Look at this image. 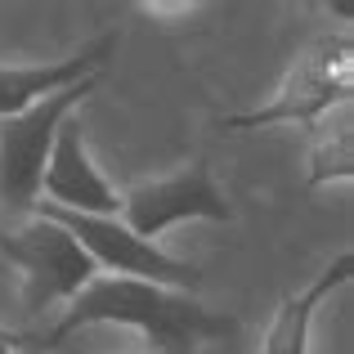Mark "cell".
Segmentation results:
<instances>
[{"label":"cell","mask_w":354,"mask_h":354,"mask_svg":"<svg viewBox=\"0 0 354 354\" xmlns=\"http://www.w3.org/2000/svg\"><path fill=\"white\" fill-rule=\"evenodd\" d=\"M9 350H14V346H5V341H0V354H9Z\"/></svg>","instance_id":"obj_12"},{"label":"cell","mask_w":354,"mask_h":354,"mask_svg":"<svg viewBox=\"0 0 354 354\" xmlns=\"http://www.w3.org/2000/svg\"><path fill=\"white\" fill-rule=\"evenodd\" d=\"M113 54H117V32H104L90 45H81V54H68L59 63H32V68H5L0 63V121L27 113L32 104L77 86V81L99 77Z\"/></svg>","instance_id":"obj_8"},{"label":"cell","mask_w":354,"mask_h":354,"mask_svg":"<svg viewBox=\"0 0 354 354\" xmlns=\"http://www.w3.org/2000/svg\"><path fill=\"white\" fill-rule=\"evenodd\" d=\"M32 216H45L59 229H68V234L77 238V247L95 260V269H108L113 278H144V283L171 287V292H193V287L202 283L198 265L166 256L157 242L135 238L117 216H77V211L50 207V202H36Z\"/></svg>","instance_id":"obj_3"},{"label":"cell","mask_w":354,"mask_h":354,"mask_svg":"<svg viewBox=\"0 0 354 354\" xmlns=\"http://www.w3.org/2000/svg\"><path fill=\"white\" fill-rule=\"evenodd\" d=\"M350 184L354 180V130H319L310 144V171H305V189H323V184Z\"/></svg>","instance_id":"obj_10"},{"label":"cell","mask_w":354,"mask_h":354,"mask_svg":"<svg viewBox=\"0 0 354 354\" xmlns=\"http://www.w3.org/2000/svg\"><path fill=\"white\" fill-rule=\"evenodd\" d=\"M180 220H216V225H229V220H234V207H229V198L216 189L211 166L202 162V157L189 162L184 171H175V175L130 184L126 198H121V225L144 242L162 238L166 229L180 225Z\"/></svg>","instance_id":"obj_6"},{"label":"cell","mask_w":354,"mask_h":354,"mask_svg":"<svg viewBox=\"0 0 354 354\" xmlns=\"http://www.w3.org/2000/svg\"><path fill=\"white\" fill-rule=\"evenodd\" d=\"M41 198H50V207L77 211V216H117L121 211L117 189L90 162L81 121H72V117L54 135L50 162H45V175H41Z\"/></svg>","instance_id":"obj_7"},{"label":"cell","mask_w":354,"mask_h":354,"mask_svg":"<svg viewBox=\"0 0 354 354\" xmlns=\"http://www.w3.org/2000/svg\"><path fill=\"white\" fill-rule=\"evenodd\" d=\"M99 323L135 328L157 354H184L202 341H234L242 332L234 314L207 310L189 292H171L144 278H90L68 301L63 319L45 337H36V350H54L81 328H99Z\"/></svg>","instance_id":"obj_1"},{"label":"cell","mask_w":354,"mask_h":354,"mask_svg":"<svg viewBox=\"0 0 354 354\" xmlns=\"http://www.w3.org/2000/svg\"><path fill=\"white\" fill-rule=\"evenodd\" d=\"M95 86L99 77L77 81V86L32 104L27 113L0 121V202L9 211H32L41 202V175H45V162H50L54 135L81 99L95 95Z\"/></svg>","instance_id":"obj_5"},{"label":"cell","mask_w":354,"mask_h":354,"mask_svg":"<svg viewBox=\"0 0 354 354\" xmlns=\"http://www.w3.org/2000/svg\"><path fill=\"white\" fill-rule=\"evenodd\" d=\"M350 99H354V36L350 27H341V32H323L319 41H310L296 54L283 86L269 95L265 108L225 117L220 130H260V126L319 130V117L337 104H350Z\"/></svg>","instance_id":"obj_2"},{"label":"cell","mask_w":354,"mask_h":354,"mask_svg":"<svg viewBox=\"0 0 354 354\" xmlns=\"http://www.w3.org/2000/svg\"><path fill=\"white\" fill-rule=\"evenodd\" d=\"M0 341H5V346H36V337H27V332H9V328H0Z\"/></svg>","instance_id":"obj_11"},{"label":"cell","mask_w":354,"mask_h":354,"mask_svg":"<svg viewBox=\"0 0 354 354\" xmlns=\"http://www.w3.org/2000/svg\"><path fill=\"white\" fill-rule=\"evenodd\" d=\"M0 260L23 269V310L41 314L54 301H72L90 278H99L95 260L77 247L68 229L32 216L18 229H0Z\"/></svg>","instance_id":"obj_4"},{"label":"cell","mask_w":354,"mask_h":354,"mask_svg":"<svg viewBox=\"0 0 354 354\" xmlns=\"http://www.w3.org/2000/svg\"><path fill=\"white\" fill-rule=\"evenodd\" d=\"M354 278V251H337L328 265L319 269L310 287L283 296L265 328V341H260V354H310V323H314V310L328 301L337 287H346Z\"/></svg>","instance_id":"obj_9"},{"label":"cell","mask_w":354,"mask_h":354,"mask_svg":"<svg viewBox=\"0 0 354 354\" xmlns=\"http://www.w3.org/2000/svg\"><path fill=\"white\" fill-rule=\"evenodd\" d=\"M148 354H157V350H148Z\"/></svg>","instance_id":"obj_13"}]
</instances>
